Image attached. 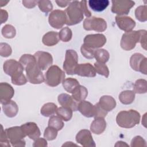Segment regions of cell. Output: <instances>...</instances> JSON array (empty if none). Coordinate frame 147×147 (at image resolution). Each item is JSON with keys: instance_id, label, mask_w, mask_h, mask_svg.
I'll list each match as a JSON object with an SVG mask.
<instances>
[{"instance_id": "1", "label": "cell", "mask_w": 147, "mask_h": 147, "mask_svg": "<svg viewBox=\"0 0 147 147\" xmlns=\"http://www.w3.org/2000/svg\"><path fill=\"white\" fill-rule=\"evenodd\" d=\"M24 67L27 80L32 84H41L45 80V77L41 69L38 66L34 55L24 54L19 60Z\"/></svg>"}, {"instance_id": "2", "label": "cell", "mask_w": 147, "mask_h": 147, "mask_svg": "<svg viewBox=\"0 0 147 147\" xmlns=\"http://www.w3.org/2000/svg\"><path fill=\"white\" fill-rule=\"evenodd\" d=\"M140 114L134 110L121 111L116 117L118 125L123 128H131L140 123Z\"/></svg>"}, {"instance_id": "3", "label": "cell", "mask_w": 147, "mask_h": 147, "mask_svg": "<svg viewBox=\"0 0 147 147\" xmlns=\"http://www.w3.org/2000/svg\"><path fill=\"white\" fill-rule=\"evenodd\" d=\"M64 11L67 18L65 24L67 25H76L83 20L84 12L80 1H71Z\"/></svg>"}, {"instance_id": "4", "label": "cell", "mask_w": 147, "mask_h": 147, "mask_svg": "<svg viewBox=\"0 0 147 147\" xmlns=\"http://www.w3.org/2000/svg\"><path fill=\"white\" fill-rule=\"evenodd\" d=\"M65 72L57 65H51L45 74V83L50 87H56L65 79Z\"/></svg>"}, {"instance_id": "5", "label": "cell", "mask_w": 147, "mask_h": 147, "mask_svg": "<svg viewBox=\"0 0 147 147\" xmlns=\"http://www.w3.org/2000/svg\"><path fill=\"white\" fill-rule=\"evenodd\" d=\"M7 137L13 146H25L24 138L26 135L23 132L21 126H13L5 130Z\"/></svg>"}, {"instance_id": "6", "label": "cell", "mask_w": 147, "mask_h": 147, "mask_svg": "<svg viewBox=\"0 0 147 147\" xmlns=\"http://www.w3.org/2000/svg\"><path fill=\"white\" fill-rule=\"evenodd\" d=\"M141 30H133L125 33L121 38L120 45L125 51L133 49L137 42H140Z\"/></svg>"}, {"instance_id": "7", "label": "cell", "mask_w": 147, "mask_h": 147, "mask_svg": "<svg viewBox=\"0 0 147 147\" xmlns=\"http://www.w3.org/2000/svg\"><path fill=\"white\" fill-rule=\"evenodd\" d=\"M78 55L77 52L73 49L67 50L63 65L65 72L68 75H75V69L78 64Z\"/></svg>"}, {"instance_id": "8", "label": "cell", "mask_w": 147, "mask_h": 147, "mask_svg": "<svg viewBox=\"0 0 147 147\" xmlns=\"http://www.w3.org/2000/svg\"><path fill=\"white\" fill-rule=\"evenodd\" d=\"M83 28L86 30H94L97 32H103L107 29V22L102 18L93 16L84 20Z\"/></svg>"}, {"instance_id": "9", "label": "cell", "mask_w": 147, "mask_h": 147, "mask_svg": "<svg viewBox=\"0 0 147 147\" xmlns=\"http://www.w3.org/2000/svg\"><path fill=\"white\" fill-rule=\"evenodd\" d=\"M111 12L117 14L118 16L127 15L130 12L131 7H133L135 2L130 0H119L112 1Z\"/></svg>"}, {"instance_id": "10", "label": "cell", "mask_w": 147, "mask_h": 147, "mask_svg": "<svg viewBox=\"0 0 147 147\" xmlns=\"http://www.w3.org/2000/svg\"><path fill=\"white\" fill-rule=\"evenodd\" d=\"M130 65L136 71L144 75L147 74V59L140 53H134L130 58Z\"/></svg>"}, {"instance_id": "11", "label": "cell", "mask_w": 147, "mask_h": 147, "mask_svg": "<svg viewBox=\"0 0 147 147\" xmlns=\"http://www.w3.org/2000/svg\"><path fill=\"white\" fill-rule=\"evenodd\" d=\"M5 73L11 76V78L17 77L23 74L24 68L22 65L14 59H9L5 61L3 65Z\"/></svg>"}, {"instance_id": "12", "label": "cell", "mask_w": 147, "mask_h": 147, "mask_svg": "<svg viewBox=\"0 0 147 147\" xmlns=\"http://www.w3.org/2000/svg\"><path fill=\"white\" fill-rule=\"evenodd\" d=\"M67 18L64 11L61 10H53L49 15L48 22L53 28L59 29L66 24Z\"/></svg>"}, {"instance_id": "13", "label": "cell", "mask_w": 147, "mask_h": 147, "mask_svg": "<svg viewBox=\"0 0 147 147\" xmlns=\"http://www.w3.org/2000/svg\"><path fill=\"white\" fill-rule=\"evenodd\" d=\"M84 45L93 49L102 47L106 42V38L103 34H91L85 36Z\"/></svg>"}, {"instance_id": "14", "label": "cell", "mask_w": 147, "mask_h": 147, "mask_svg": "<svg viewBox=\"0 0 147 147\" xmlns=\"http://www.w3.org/2000/svg\"><path fill=\"white\" fill-rule=\"evenodd\" d=\"M34 56L38 66L42 71L48 69L53 63V57L48 52L37 51L34 54Z\"/></svg>"}, {"instance_id": "15", "label": "cell", "mask_w": 147, "mask_h": 147, "mask_svg": "<svg viewBox=\"0 0 147 147\" xmlns=\"http://www.w3.org/2000/svg\"><path fill=\"white\" fill-rule=\"evenodd\" d=\"M76 141L84 147H95L96 146L91 132L87 129L81 130L77 133Z\"/></svg>"}, {"instance_id": "16", "label": "cell", "mask_w": 147, "mask_h": 147, "mask_svg": "<svg viewBox=\"0 0 147 147\" xmlns=\"http://www.w3.org/2000/svg\"><path fill=\"white\" fill-rule=\"evenodd\" d=\"M115 22L118 28L126 32L132 31L136 26L135 21L129 16H117Z\"/></svg>"}, {"instance_id": "17", "label": "cell", "mask_w": 147, "mask_h": 147, "mask_svg": "<svg viewBox=\"0 0 147 147\" xmlns=\"http://www.w3.org/2000/svg\"><path fill=\"white\" fill-rule=\"evenodd\" d=\"M21 127L26 136H28L32 140H35L41 135L39 127L34 122H27L22 125Z\"/></svg>"}, {"instance_id": "18", "label": "cell", "mask_w": 147, "mask_h": 147, "mask_svg": "<svg viewBox=\"0 0 147 147\" xmlns=\"http://www.w3.org/2000/svg\"><path fill=\"white\" fill-rule=\"evenodd\" d=\"M75 74L83 77L92 78L96 76V71L94 67L90 63L78 64L75 68Z\"/></svg>"}, {"instance_id": "19", "label": "cell", "mask_w": 147, "mask_h": 147, "mask_svg": "<svg viewBox=\"0 0 147 147\" xmlns=\"http://www.w3.org/2000/svg\"><path fill=\"white\" fill-rule=\"evenodd\" d=\"M57 100L59 103L63 107L71 109L73 111L78 110V103L72 96L65 93H62L59 95Z\"/></svg>"}, {"instance_id": "20", "label": "cell", "mask_w": 147, "mask_h": 147, "mask_svg": "<svg viewBox=\"0 0 147 147\" xmlns=\"http://www.w3.org/2000/svg\"><path fill=\"white\" fill-rule=\"evenodd\" d=\"M14 94V90L9 83H0V101L2 105L11 100Z\"/></svg>"}, {"instance_id": "21", "label": "cell", "mask_w": 147, "mask_h": 147, "mask_svg": "<svg viewBox=\"0 0 147 147\" xmlns=\"http://www.w3.org/2000/svg\"><path fill=\"white\" fill-rule=\"evenodd\" d=\"M78 110L86 117L91 118L94 117L95 114V107L90 102L86 100H83L79 102L78 104Z\"/></svg>"}, {"instance_id": "22", "label": "cell", "mask_w": 147, "mask_h": 147, "mask_svg": "<svg viewBox=\"0 0 147 147\" xmlns=\"http://www.w3.org/2000/svg\"><path fill=\"white\" fill-rule=\"evenodd\" d=\"M98 103L102 108L107 112L113 110L116 107V101L115 99L110 95H103L101 96Z\"/></svg>"}, {"instance_id": "23", "label": "cell", "mask_w": 147, "mask_h": 147, "mask_svg": "<svg viewBox=\"0 0 147 147\" xmlns=\"http://www.w3.org/2000/svg\"><path fill=\"white\" fill-rule=\"evenodd\" d=\"M2 109L4 114L9 118L14 117L18 112V107L17 103L10 100L2 105Z\"/></svg>"}, {"instance_id": "24", "label": "cell", "mask_w": 147, "mask_h": 147, "mask_svg": "<svg viewBox=\"0 0 147 147\" xmlns=\"http://www.w3.org/2000/svg\"><path fill=\"white\" fill-rule=\"evenodd\" d=\"M106 126V122L104 118H95L91 124L90 130L95 134H100L105 130Z\"/></svg>"}, {"instance_id": "25", "label": "cell", "mask_w": 147, "mask_h": 147, "mask_svg": "<svg viewBox=\"0 0 147 147\" xmlns=\"http://www.w3.org/2000/svg\"><path fill=\"white\" fill-rule=\"evenodd\" d=\"M59 33L54 31H50L45 33L42 38V43L48 47H52L56 45L59 41Z\"/></svg>"}, {"instance_id": "26", "label": "cell", "mask_w": 147, "mask_h": 147, "mask_svg": "<svg viewBox=\"0 0 147 147\" xmlns=\"http://www.w3.org/2000/svg\"><path fill=\"white\" fill-rule=\"evenodd\" d=\"M109 2L108 0H90L88 1V5L93 11L100 12L107 8Z\"/></svg>"}, {"instance_id": "27", "label": "cell", "mask_w": 147, "mask_h": 147, "mask_svg": "<svg viewBox=\"0 0 147 147\" xmlns=\"http://www.w3.org/2000/svg\"><path fill=\"white\" fill-rule=\"evenodd\" d=\"M88 95V90L83 86L79 85L72 93V98L77 102L84 100Z\"/></svg>"}, {"instance_id": "28", "label": "cell", "mask_w": 147, "mask_h": 147, "mask_svg": "<svg viewBox=\"0 0 147 147\" xmlns=\"http://www.w3.org/2000/svg\"><path fill=\"white\" fill-rule=\"evenodd\" d=\"M135 99V93L132 90H125L119 95V100L123 105H130Z\"/></svg>"}, {"instance_id": "29", "label": "cell", "mask_w": 147, "mask_h": 147, "mask_svg": "<svg viewBox=\"0 0 147 147\" xmlns=\"http://www.w3.org/2000/svg\"><path fill=\"white\" fill-rule=\"evenodd\" d=\"M57 106L54 103L48 102L44 104L40 110V113L44 117H49L56 113Z\"/></svg>"}, {"instance_id": "30", "label": "cell", "mask_w": 147, "mask_h": 147, "mask_svg": "<svg viewBox=\"0 0 147 147\" xmlns=\"http://www.w3.org/2000/svg\"><path fill=\"white\" fill-rule=\"evenodd\" d=\"M62 84L64 90L68 92L69 93H72L75 89L79 86V82L76 79L72 78H68L65 79L63 82Z\"/></svg>"}, {"instance_id": "31", "label": "cell", "mask_w": 147, "mask_h": 147, "mask_svg": "<svg viewBox=\"0 0 147 147\" xmlns=\"http://www.w3.org/2000/svg\"><path fill=\"white\" fill-rule=\"evenodd\" d=\"M94 57L97 62L105 64L109 60L110 54L105 49H98L94 52Z\"/></svg>"}, {"instance_id": "32", "label": "cell", "mask_w": 147, "mask_h": 147, "mask_svg": "<svg viewBox=\"0 0 147 147\" xmlns=\"http://www.w3.org/2000/svg\"><path fill=\"white\" fill-rule=\"evenodd\" d=\"M133 91L137 94H145L147 91V82L143 79L136 81L133 86Z\"/></svg>"}, {"instance_id": "33", "label": "cell", "mask_w": 147, "mask_h": 147, "mask_svg": "<svg viewBox=\"0 0 147 147\" xmlns=\"http://www.w3.org/2000/svg\"><path fill=\"white\" fill-rule=\"evenodd\" d=\"M72 110L70 109L64 107H60L57 108L56 111L57 115L64 121H69L72 117Z\"/></svg>"}, {"instance_id": "34", "label": "cell", "mask_w": 147, "mask_h": 147, "mask_svg": "<svg viewBox=\"0 0 147 147\" xmlns=\"http://www.w3.org/2000/svg\"><path fill=\"white\" fill-rule=\"evenodd\" d=\"M64 122L63 119L60 118L58 115H52L50 117L48 121V126L52 127L57 131H59L63 129L64 127Z\"/></svg>"}, {"instance_id": "35", "label": "cell", "mask_w": 147, "mask_h": 147, "mask_svg": "<svg viewBox=\"0 0 147 147\" xmlns=\"http://www.w3.org/2000/svg\"><path fill=\"white\" fill-rule=\"evenodd\" d=\"M136 18L140 22L147 21V7L146 5L139 6L135 10Z\"/></svg>"}, {"instance_id": "36", "label": "cell", "mask_w": 147, "mask_h": 147, "mask_svg": "<svg viewBox=\"0 0 147 147\" xmlns=\"http://www.w3.org/2000/svg\"><path fill=\"white\" fill-rule=\"evenodd\" d=\"M2 36L6 38H13L15 37L16 30L15 28L11 25H5L1 30Z\"/></svg>"}, {"instance_id": "37", "label": "cell", "mask_w": 147, "mask_h": 147, "mask_svg": "<svg viewBox=\"0 0 147 147\" xmlns=\"http://www.w3.org/2000/svg\"><path fill=\"white\" fill-rule=\"evenodd\" d=\"M72 36V32L70 28L66 26L62 28L59 33V37L60 40L63 42L69 41Z\"/></svg>"}, {"instance_id": "38", "label": "cell", "mask_w": 147, "mask_h": 147, "mask_svg": "<svg viewBox=\"0 0 147 147\" xmlns=\"http://www.w3.org/2000/svg\"><path fill=\"white\" fill-rule=\"evenodd\" d=\"M94 68L96 72L98 73L99 75L104 76L106 78L109 77V70L106 64L96 61L94 63Z\"/></svg>"}, {"instance_id": "39", "label": "cell", "mask_w": 147, "mask_h": 147, "mask_svg": "<svg viewBox=\"0 0 147 147\" xmlns=\"http://www.w3.org/2000/svg\"><path fill=\"white\" fill-rule=\"evenodd\" d=\"M38 6L40 10L46 14L53 9V5L51 1L49 0H40L38 1Z\"/></svg>"}, {"instance_id": "40", "label": "cell", "mask_w": 147, "mask_h": 147, "mask_svg": "<svg viewBox=\"0 0 147 147\" xmlns=\"http://www.w3.org/2000/svg\"><path fill=\"white\" fill-rule=\"evenodd\" d=\"M57 130L52 127L48 126L44 130V137L48 141H52L56 139L57 136Z\"/></svg>"}, {"instance_id": "41", "label": "cell", "mask_w": 147, "mask_h": 147, "mask_svg": "<svg viewBox=\"0 0 147 147\" xmlns=\"http://www.w3.org/2000/svg\"><path fill=\"white\" fill-rule=\"evenodd\" d=\"M95 49H93L86 45L83 44L80 48V51L83 56L86 59H91L94 57V52Z\"/></svg>"}, {"instance_id": "42", "label": "cell", "mask_w": 147, "mask_h": 147, "mask_svg": "<svg viewBox=\"0 0 147 147\" xmlns=\"http://www.w3.org/2000/svg\"><path fill=\"white\" fill-rule=\"evenodd\" d=\"M11 48L8 44L4 42L0 44V55L1 56L6 57L11 55Z\"/></svg>"}, {"instance_id": "43", "label": "cell", "mask_w": 147, "mask_h": 147, "mask_svg": "<svg viewBox=\"0 0 147 147\" xmlns=\"http://www.w3.org/2000/svg\"><path fill=\"white\" fill-rule=\"evenodd\" d=\"M95 107V114H94V118H104L107 114V111L104 110L101 106L99 105L98 103L94 105Z\"/></svg>"}, {"instance_id": "44", "label": "cell", "mask_w": 147, "mask_h": 147, "mask_svg": "<svg viewBox=\"0 0 147 147\" xmlns=\"http://www.w3.org/2000/svg\"><path fill=\"white\" fill-rule=\"evenodd\" d=\"M130 146L131 147H143L146 146V144L145 140L142 137L137 136L132 139Z\"/></svg>"}, {"instance_id": "45", "label": "cell", "mask_w": 147, "mask_h": 147, "mask_svg": "<svg viewBox=\"0 0 147 147\" xmlns=\"http://www.w3.org/2000/svg\"><path fill=\"white\" fill-rule=\"evenodd\" d=\"M11 80L13 84L17 86H22L26 83L28 80L24 74L14 78H11Z\"/></svg>"}, {"instance_id": "46", "label": "cell", "mask_w": 147, "mask_h": 147, "mask_svg": "<svg viewBox=\"0 0 147 147\" xmlns=\"http://www.w3.org/2000/svg\"><path fill=\"white\" fill-rule=\"evenodd\" d=\"M0 145L2 146H7L10 147V141L7 137L5 130H3V126L1 125V136H0Z\"/></svg>"}, {"instance_id": "47", "label": "cell", "mask_w": 147, "mask_h": 147, "mask_svg": "<svg viewBox=\"0 0 147 147\" xmlns=\"http://www.w3.org/2000/svg\"><path fill=\"white\" fill-rule=\"evenodd\" d=\"M48 144L47 140L43 138H38L34 140L33 146L34 147H45L47 146Z\"/></svg>"}, {"instance_id": "48", "label": "cell", "mask_w": 147, "mask_h": 147, "mask_svg": "<svg viewBox=\"0 0 147 147\" xmlns=\"http://www.w3.org/2000/svg\"><path fill=\"white\" fill-rule=\"evenodd\" d=\"M146 37H147V32L145 30H141V34L140 40V42L142 48L145 50H146Z\"/></svg>"}, {"instance_id": "49", "label": "cell", "mask_w": 147, "mask_h": 147, "mask_svg": "<svg viewBox=\"0 0 147 147\" xmlns=\"http://www.w3.org/2000/svg\"><path fill=\"white\" fill-rule=\"evenodd\" d=\"M38 1H32V0H24L22 1V4L23 5L28 9H32L37 4H38Z\"/></svg>"}, {"instance_id": "50", "label": "cell", "mask_w": 147, "mask_h": 147, "mask_svg": "<svg viewBox=\"0 0 147 147\" xmlns=\"http://www.w3.org/2000/svg\"><path fill=\"white\" fill-rule=\"evenodd\" d=\"M83 11L84 12V14L86 16L87 18L91 17V13L90 11L88 9L87 6V1H80Z\"/></svg>"}, {"instance_id": "51", "label": "cell", "mask_w": 147, "mask_h": 147, "mask_svg": "<svg viewBox=\"0 0 147 147\" xmlns=\"http://www.w3.org/2000/svg\"><path fill=\"white\" fill-rule=\"evenodd\" d=\"M1 24L5 22L8 18V13L6 10L1 9Z\"/></svg>"}, {"instance_id": "52", "label": "cell", "mask_w": 147, "mask_h": 147, "mask_svg": "<svg viewBox=\"0 0 147 147\" xmlns=\"http://www.w3.org/2000/svg\"><path fill=\"white\" fill-rule=\"evenodd\" d=\"M55 2L57 5L61 7H64L67 5H69V3L71 2L70 1H56Z\"/></svg>"}, {"instance_id": "53", "label": "cell", "mask_w": 147, "mask_h": 147, "mask_svg": "<svg viewBox=\"0 0 147 147\" xmlns=\"http://www.w3.org/2000/svg\"><path fill=\"white\" fill-rule=\"evenodd\" d=\"M115 146H128V145L127 144H126L125 142L119 141L117 142V144L115 145Z\"/></svg>"}, {"instance_id": "54", "label": "cell", "mask_w": 147, "mask_h": 147, "mask_svg": "<svg viewBox=\"0 0 147 147\" xmlns=\"http://www.w3.org/2000/svg\"><path fill=\"white\" fill-rule=\"evenodd\" d=\"M77 146V145L76 144H73L72 142H66L65 144H64L62 146Z\"/></svg>"}]
</instances>
